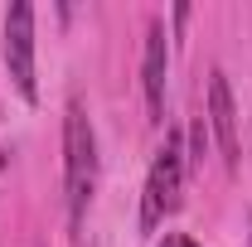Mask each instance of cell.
<instances>
[{"label":"cell","instance_id":"cell-1","mask_svg":"<svg viewBox=\"0 0 252 247\" xmlns=\"http://www.w3.org/2000/svg\"><path fill=\"white\" fill-rule=\"evenodd\" d=\"M63 185H68V214L73 223H83L88 199L97 189V136L78 102L68 107V122H63Z\"/></svg>","mask_w":252,"mask_h":247},{"label":"cell","instance_id":"cell-2","mask_svg":"<svg viewBox=\"0 0 252 247\" xmlns=\"http://www.w3.org/2000/svg\"><path fill=\"white\" fill-rule=\"evenodd\" d=\"M185 146H180V131H165V146H160L156 165H151V180H146V228H156L165 214L180 209V194H185Z\"/></svg>","mask_w":252,"mask_h":247},{"label":"cell","instance_id":"cell-3","mask_svg":"<svg viewBox=\"0 0 252 247\" xmlns=\"http://www.w3.org/2000/svg\"><path fill=\"white\" fill-rule=\"evenodd\" d=\"M5 68H10L20 97L34 102L39 88H34V5L30 0H15L5 15Z\"/></svg>","mask_w":252,"mask_h":247},{"label":"cell","instance_id":"cell-4","mask_svg":"<svg viewBox=\"0 0 252 247\" xmlns=\"http://www.w3.org/2000/svg\"><path fill=\"white\" fill-rule=\"evenodd\" d=\"M209 126L219 136V151H223V165L238 170V112H233V93H228V78L219 68L209 73Z\"/></svg>","mask_w":252,"mask_h":247},{"label":"cell","instance_id":"cell-5","mask_svg":"<svg viewBox=\"0 0 252 247\" xmlns=\"http://www.w3.org/2000/svg\"><path fill=\"white\" fill-rule=\"evenodd\" d=\"M165 73H170L165 25L151 20V30H146V59H141V83H146V107H151L156 122H165Z\"/></svg>","mask_w":252,"mask_h":247},{"label":"cell","instance_id":"cell-6","mask_svg":"<svg viewBox=\"0 0 252 247\" xmlns=\"http://www.w3.org/2000/svg\"><path fill=\"white\" fill-rule=\"evenodd\" d=\"M189 146H194L189 165H204V146H209V136H204V122H194V126H189Z\"/></svg>","mask_w":252,"mask_h":247},{"label":"cell","instance_id":"cell-7","mask_svg":"<svg viewBox=\"0 0 252 247\" xmlns=\"http://www.w3.org/2000/svg\"><path fill=\"white\" fill-rule=\"evenodd\" d=\"M160 247H199V243L185 238V233H165V243H160Z\"/></svg>","mask_w":252,"mask_h":247}]
</instances>
